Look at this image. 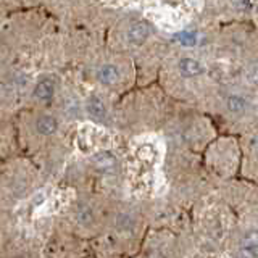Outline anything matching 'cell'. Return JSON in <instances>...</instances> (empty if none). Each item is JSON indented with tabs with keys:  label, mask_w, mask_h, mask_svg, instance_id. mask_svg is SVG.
Wrapping results in <instances>:
<instances>
[{
	"label": "cell",
	"mask_w": 258,
	"mask_h": 258,
	"mask_svg": "<svg viewBox=\"0 0 258 258\" xmlns=\"http://www.w3.org/2000/svg\"><path fill=\"white\" fill-rule=\"evenodd\" d=\"M149 34H150V28H149L147 23H136V24H133L131 28H129L127 39H129V42H131V44L141 45V44L145 42V40H147Z\"/></svg>",
	"instance_id": "obj_1"
},
{
	"label": "cell",
	"mask_w": 258,
	"mask_h": 258,
	"mask_svg": "<svg viewBox=\"0 0 258 258\" xmlns=\"http://www.w3.org/2000/svg\"><path fill=\"white\" fill-rule=\"evenodd\" d=\"M179 71L184 78H194V76H199L204 68H202V64L196 60V58H182L179 61Z\"/></svg>",
	"instance_id": "obj_2"
},
{
	"label": "cell",
	"mask_w": 258,
	"mask_h": 258,
	"mask_svg": "<svg viewBox=\"0 0 258 258\" xmlns=\"http://www.w3.org/2000/svg\"><path fill=\"white\" fill-rule=\"evenodd\" d=\"M99 81L103 84H115L118 81V68L113 64H105L99 71Z\"/></svg>",
	"instance_id": "obj_3"
},
{
	"label": "cell",
	"mask_w": 258,
	"mask_h": 258,
	"mask_svg": "<svg viewBox=\"0 0 258 258\" xmlns=\"http://www.w3.org/2000/svg\"><path fill=\"white\" fill-rule=\"evenodd\" d=\"M87 110L97 119H103L105 115H107V110H105L103 102L100 99H97V97H91V99L87 100Z\"/></svg>",
	"instance_id": "obj_4"
},
{
	"label": "cell",
	"mask_w": 258,
	"mask_h": 258,
	"mask_svg": "<svg viewBox=\"0 0 258 258\" xmlns=\"http://www.w3.org/2000/svg\"><path fill=\"white\" fill-rule=\"evenodd\" d=\"M36 127H37V131L40 134L48 136V134H52L56 129V119L53 116H42V118L37 119Z\"/></svg>",
	"instance_id": "obj_5"
},
{
	"label": "cell",
	"mask_w": 258,
	"mask_h": 258,
	"mask_svg": "<svg viewBox=\"0 0 258 258\" xmlns=\"http://www.w3.org/2000/svg\"><path fill=\"white\" fill-rule=\"evenodd\" d=\"M53 94V84L50 81H40V83L36 86V91L34 95L40 100H48Z\"/></svg>",
	"instance_id": "obj_6"
},
{
	"label": "cell",
	"mask_w": 258,
	"mask_h": 258,
	"mask_svg": "<svg viewBox=\"0 0 258 258\" xmlns=\"http://www.w3.org/2000/svg\"><path fill=\"white\" fill-rule=\"evenodd\" d=\"M228 108L231 113H236V115H240L242 111L245 110V100L239 95H231L228 99Z\"/></svg>",
	"instance_id": "obj_7"
},
{
	"label": "cell",
	"mask_w": 258,
	"mask_h": 258,
	"mask_svg": "<svg viewBox=\"0 0 258 258\" xmlns=\"http://www.w3.org/2000/svg\"><path fill=\"white\" fill-rule=\"evenodd\" d=\"M94 161L99 166L105 168V166H111V165H115V157L110 155L108 152H100L99 155H95L94 157Z\"/></svg>",
	"instance_id": "obj_8"
},
{
	"label": "cell",
	"mask_w": 258,
	"mask_h": 258,
	"mask_svg": "<svg viewBox=\"0 0 258 258\" xmlns=\"http://www.w3.org/2000/svg\"><path fill=\"white\" fill-rule=\"evenodd\" d=\"M236 258H258L256 247H250V245H240L237 256Z\"/></svg>",
	"instance_id": "obj_9"
},
{
	"label": "cell",
	"mask_w": 258,
	"mask_h": 258,
	"mask_svg": "<svg viewBox=\"0 0 258 258\" xmlns=\"http://www.w3.org/2000/svg\"><path fill=\"white\" fill-rule=\"evenodd\" d=\"M245 78L250 81L252 84H258V63H250L247 67V71H245Z\"/></svg>",
	"instance_id": "obj_10"
},
{
	"label": "cell",
	"mask_w": 258,
	"mask_h": 258,
	"mask_svg": "<svg viewBox=\"0 0 258 258\" xmlns=\"http://www.w3.org/2000/svg\"><path fill=\"white\" fill-rule=\"evenodd\" d=\"M177 40L184 45H194L197 37H196V34H192V32H181V34H177Z\"/></svg>",
	"instance_id": "obj_11"
},
{
	"label": "cell",
	"mask_w": 258,
	"mask_h": 258,
	"mask_svg": "<svg viewBox=\"0 0 258 258\" xmlns=\"http://www.w3.org/2000/svg\"><path fill=\"white\" fill-rule=\"evenodd\" d=\"M231 4L239 8V10H245V8H248V0H231Z\"/></svg>",
	"instance_id": "obj_12"
}]
</instances>
